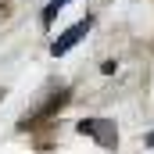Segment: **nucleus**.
Masks as SVG:
<instances>
[{
    "mask_svg": "<svg viewBox=\"0 0 154 154\" xmlns=\"http://www.w3.org/2000/svg\"><path fill=\"white\" fill-rule=\"evenodd\" d=\"M75 129L82 133V136L97 140L100 147H115L118 143V129H115V122H108V118H82Z\"/></svg>",
    "mask_w": 154,
    "mask_h": 154,
    "instance_id": "1",
    "label": "nucleus"
},
{
    "mask_svg": "<svg viewBox=\"0 0 154 154\" xmlns=\"http://www.w3.org/2000/svg\"><path fill=\"white\" fill-rule=\"evenodd\" d=\"M86 32H90V18H82V22H75L72 29H65L61 36H57L54 43H50V54H54V57L68 54V50H72V47H75V43H79L82 36H86Z\"/></svg>",
    "mask_w": 154,
    "mask_h": 154,
    "instance_id": "2",
    "label": "nucleus"
},
{
    "mask_svg": "<svg viewBox=\"0 0 154 154\" xmlns=\"http://www.w3.org/2000/svg\"><path fill=\"white\" fill-rule=\"evenodd\" d=\"M65 100H68V90H57V93H54V97H50V100H47L39 111H29V115L22 118V129H32L39 118H50L54 111H57V108H61V104H65Z\"/></svg>",
    "mask_w": 154,
    "mask_h": 154,
    "instance_id": "3",
    "label": "nucleus"
},
{
    "mask_svg": "<svg viewBox=\"0 0 154 154\" xmlns=\"http://www.w3.org/2000/svg\"><path fill=\"white\" fill-rule=\"evenodd\" d=\"M65 4H72V0H50V4H47V11H43V25H47V29H50V25H54V18L65 11Z\"/></svg>",
    "mask_w": 154,
    "mask_h": 154,
    "instance_id": "4",
    "label": "nucleus"
},
{
    "mask_svg": "<svg viewBox=\"0 0 154 154\" xmlns=\"http://www.w3.org/2000/svg\"><path fill=\"white\" fill-rule=\"evenodd\" d=\"M147 147H154V133H151V136H147Z\"/></svg>",
    "mask_w": 154,
    "mask_h": 154,
    "instance_id": "5",
    "label": "nucleus"
},
{
    "mask_svg": "<svg viewBox=\"0 0 154 154\" xmlns=\"http://www.w3.org/2000/svg\"><path fill=\"white\" fill-rule=\"evenodd\" d=\"M0 100H4V90H0Z\"/></svg>",
    "mask_w": 154,
    "mask_h": 154,
    "instance_id": "6",
    "label": "nucleus"
}]
</instances>
